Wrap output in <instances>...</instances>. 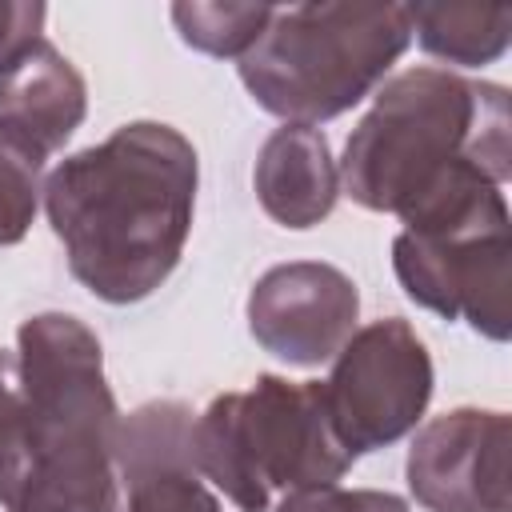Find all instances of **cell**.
I'll list each match as a JSON object with an SVG mask.
<instances>
[{"instance_id":"obj_5","label":"cell","mask_w":512,"mask_h":512,"mask_svg":"<svg viewBox=\"0 0 512 512\" xmlns=\"http://www.w3.org/2000/svg\"><path fill=\"white\" fill-rule=\"evenodd\" d=\"M352 460L328 420L320 380L264 372L248 392H224L192 420L196 472L240 512H268L272 488L336 484Z\"/></svg>"},{"instance_id":"obj_2","label":"cell","mask_w":512,"mask_h":512,"mask_svg":"<svg viewBox=\"0 0 512 512\" xmlns=\"http://www.w3.org/2000/svg\"><path fill=\"white\" fill-rule=\"evenodd\" d=\"M20 428L0 460L4 512H120V408L96 332L68 312L16 332Z\"/></svg>"},{"instance_id":"obj_4","label":"cell","mask_w":512,"mask_h":512,"mask_svg":"<svg viewBox=\"0 0 512 512\" xmlns=\"http://www.w3.org/2000/svg\"><path fill=\"white\" fill-rule=\"evenodd\" d=\"M408 44V4H292L272 8L268 28L236 68L264 112L316 128L372 96Z\"/></svg>"},{"instance_id":"obj_8","label":"cell","mask_w":512,"mask_h":512,"mask_svg":"<svg viewBox=\"0 0 512 512\" xmlns=\"http://www.w3.org/2000/svg\"><path fill=\"white\" fill-rule=\"evenodd\" d=\"M512 420L496 408H452L432 416L408 448L404 476L428 512H508Z\"/></svg>"},{"instance_id":"obj_12","label":"cell","mask_w":512,"mask_h":512,"mask_svg":"<svg viewBox=\"0 0 512 512\" xmlns=\"http://www.w3.org/2000/svg\"><path fill=\"white\" fill-rule=\"evenodd\" d=\"M260 208L284 228H316L340 196V172L328 148V136L308 124L276 128L252 168Z\"/></svg>"},{"instance_id":"obj_3","label":"cell","mask_w":512,"mask_h":512,"mask_svg":"<svg viewBox=\"0 0 512 512\" xmlns=\"http://www.w3.org/2000/svg\"><path fill=\"white\" fill-rule=\"evenodd\" d=\"M340 188L368 212L416 216L468 180L512 176V104L504 84L448 68L384 80L340 156Z\"/></svg>"},{"instance_id":"obj_14","label":"cell","mask_w":512,"mask_h":512,"mask_svg":"<svg viewBox=\"0 0 512 512\" xmlns=\"http://www.w3.org/2000/svg\"><path fill=\"white\" fill-rule=\"evenodd\" d=\"M272 20V4H204L180 0L172 4V24L180 40L208 56L240 60Z\"/></svg>"},{"instance_id":"obj_18","label":"cell","mask_w":512,"mask_h":512,"mask_svg":"<svg viewBox=\"0 0 512 512\" xmlns=\"http://www.w3.org/2000/svg\"><path fill=\"white\" fill-rule=\"evenodd\" d=\"M20 428V368L8 348H0V460L8 456Z\"/></svg>"},{"instance_id":"obj_13","label":"cell","mask_w":512,"mask_h":512,"mask_svg":"<svg viewBox=\"0 0 512 512\" xmlns=\"http://www.w3.org/2000/svg\"><path fill=\"white\" fill-rule=\"evenodd\" d=\"M408 20L428 56L460 68L496 64L512 40L508 4H408Z\"/></svg>"},{"instance_id":"obj_10","label":"cell","mask_w":512,"mask_h":512,"mask_svg":"<svg viewBox=\"0 0 512 512\" xmlns=\"http://www.w3.org/2000/svg\"><path fill=\"white\" fill-rule=\"evenodd\" d=\"M196 412L180 400H152L120 416L116 472L128 492L120 512H224L192 464Z\"/></svg>"},{"instance_id":"obj_7","label":"cell","mask_w":512,"mask_h":512,"mask_svg":"<svg viewBox=\"0 0 512 512\" xmlns=\"http://www.w3.org/2000/svg\"><path fill=\"white\" fill-rule=\"evenodd\" d=\"M432 356L400 316L356 328L320 380L328 420L352 456L404 440L432 400Z\"/></svg>"},{"instance_id":"obj_9","label":"cell","mask_w":512,"mask_h":512,"mask_svg":"<svg viewBox=\"0 0 512 512\" xmlns=\"http://www.w3.org/2000/svg\"><path fill=\"white\" fill-rule=\"evenodd\" d=\"M360 292L348 272L324 260L268 268L248 292V328L264 352L292 368L328 364L356 332Z\"/></svg>"},{"instance_id":"obj_15","label":"cell","mask_w":512,"mask_h":512,"mask_svg":"<svg viewBox=\"0 0 512 512\" xmlns=\"http://www.w3.org/2000/svg\"><path fill=\"white\" fill-rule=\"evenodd\" d=\"M44 160L36 144L0 124V248L28 236L44 192Z\"/></svg>"},{"instance_id":"obj_16","label":"cell","mask_w":512,"mask_h":512,"mask_svg":"<svg viewBox=\"0 0 512 512\" xmlns=\"http://www.w3.org/2000/svg\"><path fill=\"white\" fill-rule=\"evenodd\" d=\"M272 512H408V500H400L396 492H380V488L320 484V488L288 492Z\"/></svg>"},{"instance_id":"obj_1","label":"cell","mask_w":512,"mask_h":512,"mask_svg":"<svg viewBox=\"0 0 512 512\" xmlns=\"http://www.w3.org/2000/svg\"><path fill=\"white\" fill-rule=\"evenodd\" d=\"M196 180L192 140L160 120L120 124L64 156L44 180V212L68 272L104 304L152 296L184 256Z\"/></svg>"},{"instance_id":"obj_11","label":"cell","mask_w":512,"mask_h":512,"mask_svg":"<svg viewBox=\"0 0 512 512\" xmlns=\"http://www.w3.org/2000/svg\"><path fill=\"white\" fill-rule=\"evenodd\" d=\"M84 112V76L48 36H40L0 72V124L20 132L44 156L68 144V136L84 124Z\"/></svg>"},{"instance_id":"obj_6","label":"cell","mask_w":512,"mask_h":512,"mask_svg":"<svg viewBox=\"0 0 512 512\" xmlns=\"http://www.w3.org/2000/svg\"><path fill=\"white\" fill-rule=\"evenodd\" d=\"M392 272L420 308L504 344L512 336V216L504 188L468 180L408 216L392 240Z\"/></svg>"},{"instance_id":"obj_17","label":"cell","mask_w":512,"mask_h":512,"mask_svg":"<svg viewBox=\"0 0 512 512\" xmlns=\"http://www.w3.org/2000/svg\"><path fill=\"white\" fill-rule=\"evenodd\" d=\"M48 8L40 0H0V72L44 36Z\"/></svg>"}]
</instances>
